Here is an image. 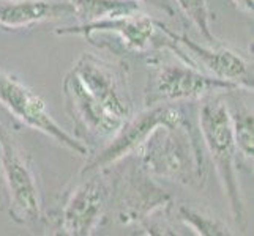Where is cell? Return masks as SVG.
<instances>
[{
	"label": "cell",
	"mask_w": 254,
	"mask_h": 236,
	"mask_svg": "<svg viewBox=\"0 0 254 236\" xmlns=\"http://www.w3.org/2000/svg\"><path fill=\"white\" fill-rule=\"evenodd\" d=\"M139 167L153 178L183 186L202 185L205 164L191 123L158 126L137 150Z\"/></svg>",
	"instance_id": "cell-1"
},
{
	"label": "cell",
	"mask_w": 254,
	"mask_h": 236,
	"mask_svg": "<svg viewBox=\"0 0 254 236\" xmlns=\"http://www.w3.org/2000/svg\"><path fill=\"white\" fill-rule=\"evenodd\" d=\"M199 128L229 202L231 214L235 222L243 225L245 206L237 178L239 154L234 141L229 106L223 98L216 94L207 96L199 110Z\"/></svg>",
	"instance_id": "cell-2"
},
{
	"label": "cell",
	"mask_w": 254,
	"mask_h": 236,
	"mask_svg": "<svg viewBox=\"0 0 254 236\" xmlns=\"http://www.w3.org/2000/svg\"><path fill=\"white\" fill-rule=\"evenodd\" d=\"M0 165L13 221L29 225L41 221V197L29 154L10 128L0 123Z\"/></svg>",
	"instance_id": "cell-3"
},
{
	"label": "cell",
	"mask_w": 254,
	"mask_h": 236,
	"mask_svg": "<svg viewBox=\"0 0 254 236\" xmlns=\"http://www.w3.org/2000/svg\"><path fill=\"white\" fill-rule=\"evenodd\" d=\"M188 121L185 112L175 106V102L147 106L142 112L136 115L133 113L124 121V125L109 139L108 143L85 162L81 175L93 170H109L117 162L127 159L131 154H136L147 137L158 126H175Z\"/></svg>",
	"instance_id": "cell-4"
},
{
	"label": "cell",
	"mask_w": 254,
	"mask_h": 236,
	"mask_svg": "<svg viewBox=\"0 0 254 236\" xmlns=\"http://www.w3.org/2000/svg\"><path fill=\"white\" fill-rule=\"evenodd\" d=\"M111 203L116 205L119 222L125 225L134 224L144 230L156 214L168 213L174 206L172 197L156 185L155 178L145 173L139 164L131 165L114 181Z\"/></svg>",
	"instance_id": "cell-5"
},
{
	"label": "cell",
	"mask_w": 254,
	"mask_h": 236,
	"mask_svg": "<svg viewBox=\"0 0 254 236\" xmlns=\"http://www.w3.org/2000/svg\"><path fill=\"white\" fill-rule=\"evenodd\" d=\"M242 90L231 82L221 81L205 74L190 63H161L156 65L150 76L144 93V104L180 102L187 99H202L221 92Z\"/></svg>",
	"instance_id": "cell-6"
},
{
	"label": "cell",
	"mask_w": 254,
	"mask_h": 236,
	"mask_svg": "<svg viewBox=\"0 0 254 236\" xmlns=\"http://www.w3.org/2000/svg\"><path fill=\"white\" fill-rule=\"evenodd\" d=\"M81 177L82 180L68 194L57 217V230L62 235H93L111 203L112 185L106 178V170H93Z\"/></svg>",
	"instance_id": "cell-7"
},
{
	"label": "cell",
	"mask_w": 254,
	"mask_h": 236,
	"mask_svg": "<svg viewBox=\"0 0 254 236\" xmlns=\"http://www.w3.org/2000/svg\"><path fill=\"white\" fill-rule=\"evenodd\" d=\"M0 102L8 109V112L13 113L29 128L52 137L76 154H89V148L81 141H77L74 136H69L51 117L41 96L29 89L27 85H24L19 79L5 73L3 69H0Z\"/></svg>",
	"instance_id": "cell-8"
},
{
	"label": "cell",
	"mask_w": 254,
	"mask_h": 236,
	"mask_svg": "<svg viewBox=\"0 0 254 236\" xmlns=\"http://www.w3.org/2000/svg\"><path fill=\"white\" fill-rule=\"evenodd\" d=\"M168 47L177 52L182 62L196 66L205 74L231 82L242 90H253V66L247 58L231 49L207 47L192 41L187 35H177L166 27Z\"/></svg>",
	"instance_id": "cell-9"
},
{
	"label": "cell",
	"mask_w": 254,
	"mask_h": 236,
	"mask_svg": "<svg viewBox=\"0 0 254 236\" xmlns=\"http://www.w3.org/2000/svg\"><path fill=\"white\" fill-rule=\"evenodd\" d=\"M71 69L84 89L112 115L120 120H127L133 115V99H131L128 79L120 66L84 52Z\"/></svg>",
	"instance_id": "cell-10"
},
{
	"label": "cell",
	"mask_w": 254,
	"mask_h": 236,
	"mask_svg": "<svg viewBox=\"0 0 254 236\" xmlns=\"http://www.w3.org/2000/svg\"><path fill=\"white\" fill-rule=\"evenodd\" d=\"M64 96L66 112L71 117L77 133V141L85 142L109 141L117 133L125 120H120L96 101L84 89L73 69H69L64 79ZM87 146V145H85Z\"/></svg>",
	"instance_id": "cell-11"
},
{
	"label": "cell",
	"mask_w": 254,
	"mask_h": 236,
	"mask_svg": "<svg viewBox=\"0 0 254 236\" xmlns=\"http://www.w3.org/2000/svg\"><path fill=\"white\" fill-rule=\"evenodd\" d=\"M160 24L153 21L150 16L139 14L137 11L129 14H120L106 19L77 24L71 27L57 29V35H82L85 38H90L93 33H116L120 38L122 45L127 50L134 54H145L152 50L156 45V33L160 30Z\"/></svg>",
	"instance_id": "cell-12"
},
{
	"label": "cell",
	"mask_w": 254,
	"mask_h": 236,
	"mask_svg": "<svg viewBox=\"0 0 254 236\" xmlns=\"http://www.w3.org/2000/svg\"><path fill=\"white\" fill-rule=\"evenodd\" d=\"M69 2L57 0H0V27L2 29H30L46 21L71 16Z\"/></svg>",
	"instance_id": "cell-13"
},
{
	"label": "cell",
	"mask_w": 254,
	"mask_h": 236,
	"mask_svg": "<svg viewBox=\"0 0 254 236\" xmlns=\"http://www.w3.org/2000/svg\"><path fill=\"white\" fill-rule=\"evenodd\" d=\"M73 6V14L79 24L96 22L106 17L129 14L139 10L137 0H68Z\"/></svg>",
	"instance_id": "cell-14"
},
{
	"label": "cell",
	"mask_w": 254,
	"mask_h": 236,
	"mask_svg": "<svg viewBox=\"0 0 254 236\" xmlns=\"http://www.w3.org/2000/svg\"><path fill=\"white\" fill-rule=\"evenodd\" d=\"M177 213H179L180 221L196 235H202V236L232 235V232L227 229V225L220 217L213 216L212 213L205 211L202 208L199 209L191 205H180L177 208Z\"/></svg>",
	"instance_id": "cell-15"
},
{
	"label": "cell",
	"mask_w": 254,
	"mask_h": 236,
	"mask_svg": "<svg viewBox=\"0 0 254 236\" xmlns=\"http://www.w3.org/2000/svg\"><path fill=\"white\" fill-rule=\"evenodd\" d=\"M231 121H232V133L237 154L245 157L247 161L253 162L254 154V117L253 110L247 106H240L231 109Z\"/></svg>",
	"instance_id": "cell-16"
},
{
	"label": "cell",
	"mask_w": 254,
	"mask_h": 236,
	"mask_svg": "<svg viewBox=\"0 0 254 236\" xmlns=\"http://www.w3.org/2000/svg\"><path fill=\"white\" fill-rule=\"evenodd\" d=\"M175 2H177L182 13L196 25L208 43L216 41L212 29H210V17H212V14H210L205 0H175Z\"/></svg>",
	"instance_id": "cell-17"
},
{
	"label": "cell",
	"mask_w": 254,
	"mask_h": 236,
	"mask_svg": "<svg viewBox=\"0 0 254 236\" xmlns=\"http://www.w3.org/2000/svg\"><path fill=\"white\" fill-rule=\"evenodd\" d=\"M232 2L237 5L239 8H242L243 11L247 13H253V8H254V0H232Z\"/></svg>",
	"instance_id": "cell-18"
}]
</instances>
